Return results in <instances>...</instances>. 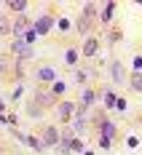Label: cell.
Returning <instances> with one entry per match:
<instances>
[{"label":"cell","instance_id":"obj_1","mask_svg":"<svg viewBox=\"0 0 142 155\" xmlns=\"http://www.w3.org/2000/svg\"><path fill=\"white\" fill-rule=\"evenodd\" d=\"M11 30H14V35H22V38H24V35H27V30H30V21H27V16H19L14 24H11Z\"/></svg>","mask_w":142,"mask_h":155},{"label":"cell","instance_id":"obj_16","mask_svg":"<svg viewBox=\"0 0 142 155\" xmlns=\"http://www.w3.org/2000/svg\"><path fill=\"white\" fill-rule=\"evenodd\" d=\"M75 59H78V51H75V48H70V51H67V62L75 64Z\"/></svg>","mask_w":142,"mask_h":155},{"label":"cell","instance_id":"obj_12","mask_svg":"<svg viewBox=\"0 0 142 155\" xmlns=\"http://www.w3.org/2000/svg\"><path fill=\"white\" fill-rule=\"evenodd\" d=\"M131 88L134 91H142V75L140 72H134V78H131Z\"/></svg>","mask_w":142,"mask_h":155},{"label":"cell","instance_id":"obj_14","mask_svg":"<svg viewBox=\"0 0 142 155\" xmlns=\"http://www.w3.org/2000/svg\"><path fill=\"white\" fill-rule=\"evenodd\" d=\"M91 102H94V91H86L83 94V107H89Z\"/></svg>","mask_w":142,"mask_h":155},{"label":"cell","instance_id":"obj_15","mask_svg":"<svg viewBox=\"0 0 142 155\" xmlns=\"http://www.w3.org/2000/svg\"><path fill=\"white\" fill-rule=\"evenodd\" d=\"M113 11H115V3H107V8H105V14H102V19H110Z\"/></svg>","mask_w":142,"mask_h":155},{"label":"cell","instance_id":"obj_18","mask_svg":"<svg viewBox=\"0 0 142 155\" xmlns=\"http://www.w3.org/2000/svg\"><path fill=\"white\" fill-rule=\"evenodd\" d=\"M96 14V8L94 5H91V3H89V5H86V8H83V16H89V19H91V16Z\"/></svg>","mask_w":142,"mask_h":155},{"label":"cell","instance_id":"obj_19","mask_svg":"<svg viewBox=\"0 0 142 155\" xmlns=\"http://www.w3.org/2000/svg\"><path fill=\"white\" fill-rule=\"evenodd\" d=\"M89 75H91L89 70H80V72H78V80H80V83H83V80H86V78H89Z\"/></svg>","mask_w":142,"mask_h":155},{"label":"cell","instance_id":"obj_10","mask_svg":"<svg viewBox=\"0 0 142 155\" xmlns=\"http://www.w3.org/2000/svg\"><path fill=\"white\" fill-rule=\"evenodd\" d=\"M78 30L80 32H89V30H91V19H89V16H80V19H78Z\"/></svg>","mask_w":142,"mask_h":155},{"label":"cell","instance_id":"obj_3","mask_svg":"<svg viewBox=\"0 0 142 155\" xmlns=\"http://www.w3.org/2000/svg\"><path fill=\"white\" fill-rule=\"evenodd\" d=\"M73 112H75V107H73V102H62V104H59V118H62L64 123H67V120H73V118H70Z\"/></svg>","mask_w":142,"mask_h":155},{"label":"cell","instance_id":"obj_9","mask_svg":"<svg viewBox=\"0 0 142 155\" xmlns=\"http://www.w3.org/2000/svg\"><path fill=\"white\" fill-rule=\"evenodd\" d=\"M113 80H115V83H121V80H123V64H121V62L113 64Z\"/></svg>","mask_w":142,"mask_h":155},{"label":"cell","instance_id":"obj_7","mask_svg":"<svg viewBox=\"0 0 142 155\" xmlns=\"http://www.w3.org/2000/svg\"><path fill=\"white\" fill-rule=\"evenodd\" d=\"M38 78H40V80H54L56 72H54V67H40V70H38Z\"/></svg>","mask_w":142,"mask_h":155},{"label":"cell","instance_id":"obj_8","mask_svg":"<svg viewBox=\"0 0 142 155\" xmlns=\"http://www.w3.org/2000/svg\"><path fill=\"white\" fill-rule=\"evenodd\" d=\"M56 102V96H51V94H38V104L40 107H48V104H54Z\"/></svg>","mask_w":142,"mask_h":155},{"label":"cell","instance_id":"obj_11","mask_svg":"<svg viewBox=\"0 0 142 155\" xmlns=\"http://www.w3.org/2000/svg\"><path fill=\"white\" fill-rule=\"evenodd\" d=\"M8 8H11V11H24V8H27V3H24V0H11V3H8Z\"/></svg>","mask_w":142,"mask_h":155},{"label":"cell","instance_id":"obj_2","mask_svg":"<svg viewBox=\"0 0 142 155\" xmlns=\"http://www.w3.org/2000/svg\"><path fill=\"white\" fill-rule=\"evenodd\" d=\"M51 24H54V21H51V16H40V19H38V24H35L32 30L38 32V35H46V32L51 30Z\"/></svg>","mask_w":142,"mask_h":155},{"label":"cell","instance_id":"obj_13","mask_svg":"<svg viewBox=\"0 0 142 155\" xmlns=\"http://www.w3.org/2000/svg\"><path fill=\"white\" fill-rule=\"evenodd\" d=\"M11 24H8V16H0V35H8Z\"/></svg>","mask_w":142,"mask_h":155},{"label":"cell","instance_id":"obj_5","mask_svg":"<svg viewBox=\"0 0 142 155\" xmlns=\"http://www.w3.org/2000/svg\"><path fill=\"white\" fill-rule=\"evenodd\" d=\"M96 48H99L96 38H89V40H86V46H83V54H86V56H94V54H96Z\"/></svg>","mask_w":142,"mask_h":155},{"label":"cell","instance_id":"obj_20","mask_svg":"<svg viewBox=\"0 0 142 155\" xmlns=\"http://www.w3.org/2000/svg\"><path fill=\"white\" fill-rule=\"evenodd\" d=\"M86 155H91V153H86Z\"/></svg>","mask_w":142,"mask_h":155},{"label":"cell","instance_id":"obj_4","mask_svg":"<svg viewBox=\"0 0 142 155\" xmlns=\"http://www.w3.org/2000/svg\"><path fill=\"white\" fill-rule=\"evenodd\" d=\"M113 134H115V126L110 123V120H102V139H113Z\"/></svg>","mask_w":142,"mask_h":155},{"label":"cell","instance_id":"obj_6","mask_svg":"<svg viewBox=\"0 0 142 155\" xmlns=\"http://www.w3.org/2000/svg\"><path fill=\"white\" fill-rule=\"evenodd\" d=\"M56 142H59L56 128H46V134H43V144H56Z\"/></svg>","mask_w":142,"mask_h":155},{"label":"cell","instance_id":"obj_17","mask_svg":"<svg viewBox=\"0 0 142 155\" xmlns=\"http://www.w3.org/2000/svg\"><path fill=\"white\" fill-rule=\"evenodd\" d=\"M5 67H8V54H0V72H5Z\"/></svg>","mask_w":142,"mask_h":155}]
</instances>
